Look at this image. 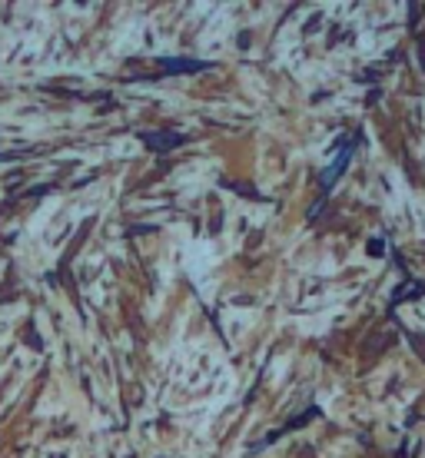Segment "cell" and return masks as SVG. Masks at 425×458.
<instances>
[{"mask_svg":"<svg viewBox=\"0 0 425 458\" xmlns=\"http://www.w3.org/2000/svg\"><path fill=\"white\" fill-rule=\"evenodd\" d=\"M143 143H147L153 153H167V150H176L186 143L183 133H143Z\"/></svg>","mask_w":425,"mask_h":458,"instance_id":"3957f363","label":"cell"},{"mask_svg":"<svg viewBox=\"0 0 425 458\" xmlns=\"http://www.w3.org/2000/svg\"><path fill=\"white\" fill-rule=\"evenodd\" d=\"M160 70L163 73H203V70H210V64L206 60H190V57H163Z\"/></svg>","mask_w":425,"mask_h":458,"instance_id":"7a4b0ae2","label":"cell"},{"mask_svg":"<svg viewBox=\"0 0 425 458\" xmlns=\"http://www.w3.org/2000/svg\"><path fill=\"white\" fill-rule=\"evenodd\" d=\"M332 156H336V160H332V163H329V166H326V170L319 173V183H322V193H329V190L336 186V179L342 176V170L349 166V156H352V143H339V150L332 153Z\"/></svg>","mask_w":425,"mask_h":458,"instance_id":"6da1fadb","label":"cell"}]
</instances>
